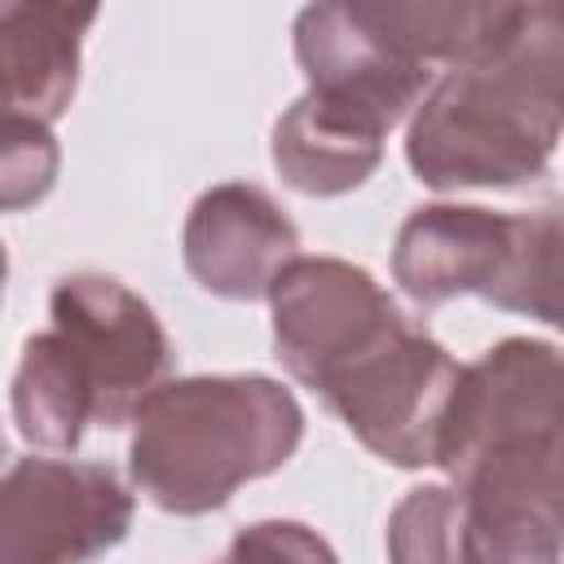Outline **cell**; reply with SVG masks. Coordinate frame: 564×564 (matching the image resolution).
<instances>
[{"instance_id": "4fadbf2b", "label": "cell", "mask_w": 564, "mask_h": 564, "mask_svg": "<svg viewBox=\"0 0 564 564\" xmlns=\"http://www.w3.org/2000/svg\"><path fill=\"white\" fill-rule=\"evenodd\" d=\"M348 22L388 57L410 66H445L463 53L476 0H339Z\"/></svg>"}, {"instance_id": "7a4b0ae2", "label": "cell", "mask_w": 564, "mask_h": 564, "mask_svg": "<svg viewBox=\"0 0 564 564\" xmlns=\"http://www.w3.org/2000/svg\"><path fill=\"white\" fill-rule=\"evenodd\" d=\"M304 441V410L269 375L163 379L132 414L128 476L167 516L220 511Z\"/></svg>"}, {"instance_id": "9c48e42d", "label": "cell", "mask_w": 564, "mask_h": 564, "mask_svg": "<svg viewBox=\"0 0 564 564\" xmlns=\"http://www.w3.org/2000/svg\"><path fill=\"white\" fill-rule=\"evenodd\" d=\"M181 256L207 295L256 304L269 295L282 264L300 256V229L260 185L220 181L194 198Z\"/></svg>"}, {"instance_id": "7c38bea8", "label": "cell", "mask_w": 564, "mask_h": 564, "mask_svg": "<svg viewBox=\"0 0 564 564\" xmlns=\"http://www.w3.org/2000/svg\"><path fill=\"white\" fill-rule=\"evenodd\" d=\"M388 128L357 106H344L317 88L295 97L269 137L278 176L304 198H339L361 189L383 163Z\"/></svg>"}, {"instance_id": "9a60e30c", "label": "cell", "mask_w": 564, "mask_h": 564, "mask_svg": "<svg viewBox=\"0 0 564 564\" xmlns=\"http://www.w3.org/2000/svg\"><path fill=\"white\" fill-rule=\"evenodd\" d=\"M62 172V145L53 123L0 110V216L31 212L48 198Z\"/></svg>"}, {"instance_id": "30bf717a", "label": "cell", "mask_w": 564, "mask_h": 564, "mask_svg": "<svg viewBox=\"0 0 564 564\" xmlns=\"http://www.w3.org/2000/svg\"><path fill=\"white\" fill-rule=\"evenodd\" d=\"M101 0H0V110L57 123Z\"/></svg>"}, {"instance_id": "3957f363", "label": "cell", "mask_w": 564, "mask_h": 564, "mask_svg": "<svg viewBox=\"0 0 564 564\" xmlns=\"http://www.w3.org/2000/svg\"><path fill=\"white\" fill-rule=\"evenodd\" d=\"M392 282L436 308L480 295L494 308L560 322V212H489L476 203L414 207L392 242Z\"/></svg>"}, {"instance_id": "8992f818", "label": "cell", "mask_w": 564, "mask_h": 564, "mask_svg": "<svg viewBox=\"0 0 564 564\" xmlns=\"http://www.w3.org/2000/svg\"><path fill=\"white\" fill-rule=\"evenodd\" d=\"M137 516L132 489L106 463L18 458L0 476V564H75L115 551Z\"/></svg>"}, {"instance_id": "52a82bcc", "label": "cell", "mask_w": 564, "mask_h": 564, "mask_svg": "<svg viewBox=\"0 0 564 564\" xmlns=\"http://www.w3.org/2000/svg\"><path fill=\"white\" fill-rule=\"evenodd\" d=\"M551 436H560V348L511 335L485 348L471 366H458L432 467L458 476L489 449Z\"/></svg>"}, {"instance_id": "5bb4252c", "label": "cell", "mask_w": 564, "mask_h": 564, "mask_svg": "<svg viewBox=\"0 0 564 564\" xmlns=\"http://www.w3.org/2000/svg\"><path fill=\"white\" fill-rule=\"evenodd\" d=\"M463 498L454 485H419L388 516V555L401 564H449L467 560L463 542Z\"/></svg>"}, {"instance_id": "6da1fadb", "label": "cell", "mask_w": 564, "mask_h": 564, "mask_svg": "<svg viewBox=\"0 0 564 564\" xmlns=\"http://www.w3.org/2000/svg\"><path fill=\"white\" fill-rule=\"evenodd\" d=\"M564 119L560 0H476L471 35L410 110L405 163L427 189H524Z\"/></svg>"}, {"instance_id": "e0dca14e", "label": "cell", "mask_w": 564, "mask_h": 564, "mask_svg": "<svg viewBox=\"0 0 564 564\" xmlns=\"http://www.w3.org/2000/svg\"><path fill=\"white\" fill-rule=\"evenodd\" d=\"M4 282H9V251L0 242V300H4Z\"/></svg>"}, {"instance_id": "2e32d148", "label": "cell", "mask_w": 564, "mask_h": 564, "mask_svg": "<svg viewBox=\"0 0 564 564\" xmlns=\"http://www.w3.org/2000/svg\"><path fill=\"white\" fill-rule=\"evenodd\" d=\"M229 555H308L313 560V555H330V546L295 520H260L234 538Z\"/></svg>"}, {"instance_id": "ba28073f", "label": "cell", "mask_w": 564, "mask_h": 564, "mask_svg": "<svg viewBox=\"0 0 564 564\" xmlns=\"http://www.w3.org/2000/svg\"><path fill=\"white\" fill-rule=\"evenodd\" d=\"M264 300L273 317V357L308 392H317L330 370L405 317L370 269L339 256L286 260Z\"/></svg>"}, {"instance_id": "8fae6325", "label": "cell", "mask_w": 564, "mask_h": 564, "mask_svg": "<svg viewBox=\"0 0 564 564\" xmlns=\"http://www.w3.org/2000/svg\"><path fill=\"white\" fill-rule=\"evenodd\" d=\"M291 40H295V62L308 88L366 110L388 132L414 110V101L432 84L427 66H410L379 53L348 22L339 0H308L291 26Z\"/></svg>"}, {"instance_id": "277c9868", "label": "cell", "mask_w": 564, "mask_h": 564, "mask_svg": "<svg viewBox=\"0 0 564 564\" xmlns=\"http://www.w3.org/2000/svg\"><path fill=\"white\" fill-rule=\"evenodd\" d=\"M44 330L62 370L88 401L93 427L132 423L137 405L172 375V339L159 313L110 273H66L48 295Z\"/></svg>"}, {"instance_id": "5b68a950", "label": "cell", "mask_w": 564, "mask_h": 564, "mask_svg": "<svg viewBox=\"0 0 564 564\" xmlns=\"http://www.w3.org/2000/svg\"><path fill=\"white\" fill-rule=\"evenodd\" d=\"M454 379L458 361L449 348L410 317H397L383 335L330 370L317 397L375 458L414 471L432 467Z\"/></svg>"}]
</instances>
